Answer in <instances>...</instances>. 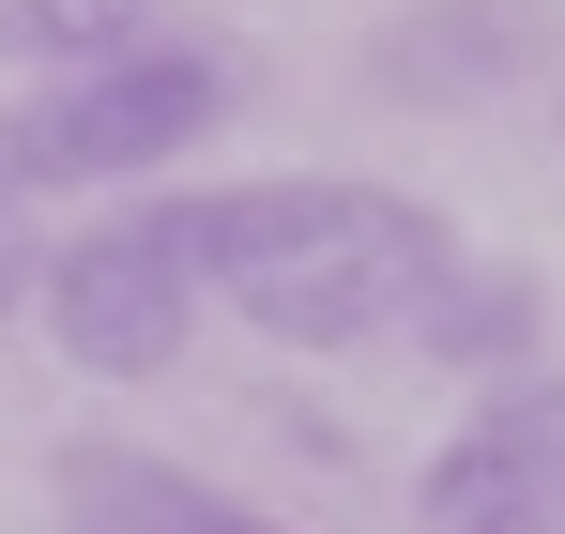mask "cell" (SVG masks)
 I'll return each instance as SVG.
<instances>
[{
  "instance_id": "6",
  "label": "cell",
  "mask_w": 565,
  "mask_h": 534,
  "mask_svg": "<svg viewBox=\"0 0 565 534\" xmlns=\"http://www.w3.org/2000/svg\"><path fill=\"white\" fill-rule=\"evenodd\" d=\"M520 62H535V15H520V0H428V15H397V31H382V77L413 92V107L504 92Z\"/></svg>"
},
{
  "instance_id": "7",
  "label": "cell",
  "mask_w": 565,
  "mask_h": 534,
  "mask_svg": "<svg viewBox=\"0 0 565 534\" xmlns=\"http://www.w3.org/2000/svg\"><path fill=\"white\" fill-rule=\"evenodd\" d=\"M199 504L214 489H184L138 444H62V473H46V534H199Z\"/></svg>"
},
{
  "instance_id": "1",
  "label": "cell",
  "mask_w": 565,
  "mask_h": 534,
  "mask_svg": "<svg viewBox=\"0 0 565 534\" xmlns=\"http://www.w3.org/2000/svg\"><path fill=\"white\" fill-rule=\"evenodd\" d=\"M459 260L413 199H382V183H230V199H199V290L214 306H245V337H276V352H367V337H413V306H428V275Z\"/></svg>"
},
{
  "instance_id": "10",
  "label": "cell",
  "mask_w": 565,
  "mask_h": 534,
  "mask_svg": "<svg viewBox=\"0 0 565 534\" xmlns=\"http://www.w3.org/2000/svg\"><path fill=\"white\" fill-rule=\"evenodd\" d=\"M199 534H290V520H260V504H199Z\"/></svg>"
},
{
  "instance_id": "3",
  "label": "cell",
  "mask_w": 565,
  "mask_h": 534,
  "mask_svg": "<svg viewBox=\"0 0 565 534\" xmlns=\"http://www.w3.org/2000/svg\"><path fill=\"white\" fill-rule=\"evenodd\" d=\"M31 306H46V352L77 366V382H153V366H184L199 306H214V290H199V199H122L107 229L46 245Z\"/></svg>"
},
{
  "instance_id": "8",
  "label": "cell",
  "mask_w": 565,
  "mask_h": 534,
  "mask_svg": "<svg viewBox=\"0 0 565 534\" xmlns=\"http://www.w3.org/2000/svg\"><path fill=\"white\" fill-rule=\"evenodd\" d=\"M122 46H153V15H138V0H0V62L77 77V62H122Z\"/></svg>"
},
{
  "instance_id": "9",
  "label": "cell",
  "mask_w": 565,
  "mask_h": 534,
  "mask_svg": "<svg viewBox=\"0 0 565 534\" xmlns=\"http://www.w3.org/2000/svg\"><path fill=\"white\" fill-rule=\"evenodd\" d=\"M31 275H46V245H31V214H0V321L31 306Z\"/></svg>"
},
{
  "instance_id": "4",
  "label": "cell",
  "mask_w": 565,
  "mask_h": 534,
  "mask_svg": "<svg viewBox=\"0 0 565 534\" xmlns=\"http://www.w3.org/2000/svg\"><path fill=\"white\" fill-rule=\"evenodd\" d=\"M413 534H565V382H489L413 473Z\"/></svg>"
},
{
  "instance_id": "2",
  "label": "cell",
  "mask_w": 565,
  "mask_h": 534,
  "mask_svg": "<svg viewBox=\"0 0 565 534\" xmlns=\"http://www.w3.org/2000/svg\"><path fill=\"white\" fill-rule=\"evenodd\" d=\"M230 62L214 46H122V62H77V77L15 92L0 107V214H31V199H62V183H138L199 153L214 122H230Z\"/></svg>"
},
{
  "instance_id": "5",
  "label": "cell",
  "mask_w": 565,
  "mask_h": 534,
  "mask_svg": "<svg viewBox=\"0 0 565 534\" xmlns=\"http://www.w3.org/2000/svg\"><path fill=\"white\" fill-rule=\"evenodd\" d=\"M413 337L473 382H535V337H551V290L535 260H444L428 275V306H413Z\"/></svg>"
}]
</instances>
